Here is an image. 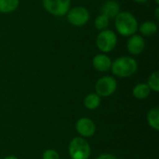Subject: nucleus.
I'll list each match as a JSON object with an SVG mask.
<instances>
[{
    "instance_id": "obj_24",
    "label": "nucleus",
    "mask_w": 159,
    "mask_h": 159,
    "mask_svg": "<svg viewBox=\"0 0 159 159\" xmlns=\"http://www.w3.org/2000/svg\"><path fill=\"white\" fill-rule=\"evenodd\" d=\"M155 2H156L157 5H159V0H155Z\"/></svg>"
},
{
    "instance_id": "obj_11",
    "label": "nucleus",
    "mask_w": 159,
    "mask_h": 159,
    "mask_svg": "<svg viewBox=\"0 0 159 159\" xmlns=\"http://www.w3.org/2000/svg\"><path fill=\"white\" fill-rule=\"evenodd\" d=\"M120 5L116 0H107L102 6V14L105 15L109 20L115 19L120 12Z\"/></svg>"
},
{
    "instance_id": "obj_19",
    "label": "nucleus",
    "mask_w": 159,
    "mask_h": 159,
    "mask_svg": "<svg viewBox=\"0 0 159 159\" xmlns=\"http://www.w3.org/2000/svg\"><path fill=\"white\" fill-rule=\"evenodd\" d=\"M42 159H60V155L54 149H48L43 153Z\"/></svg>"
},
{
    "instance_id": "obj_3",
    "label": "nucleus",
    "mask_w": 159,
    "mask_h": 159,
    "mask_svg": "<svg viewBox=\"0 0 159 159\" xmlns=\"http://www.w3.org/2000/svg\"><path fill=\"white\" fill-rule=\"evenodd\" d=\"M68 153L71 159H89L91 148L85 138L75 137L69 143Z\"/></svg>"
},
{
    "instance_id": "obj_17",
    "label": "nucleus",
    "mask_w": 159,
    "mask_h": 159,
    "mask_svg": "<svg viewBox=\"0 0 159 159\" xmlns=\"http://www.w3.org/2000/svg\"><path fill=\"white\" fill-rule=\"evenodd\" d=\"M110 23V20L103 14H100L99 16L96 17L94 20V26L98 31H103L108 28Z\"/></svg>"
},
{
    "instance_id": "obj_4",
    "label": "nucleus",
    "mask_w": 159,
    "mask_h": 159,
    "mask_svg": "<svg viewBox=\"0 0 159 159\" xmlns=\"http://www.w3.org/2000/svg\"><path fill=\"white\" fill-rule=\"evenodd\" d=\"M117 44V36L113 30L101 31L96 37V46L102 53L111 52Z\"/></svg>"
},
{
    "instance_id": "obj_12",
    "label": "nucleus",
    "mask_w": 159,
    "mask_h": 159,
    "mask_svg": "<svg viewBox=\"0 0 159 159\" xmlns=\"http://www.w3.org/2000/svg\"><path fill=\"white\" fill-rule=\"evenodd\" d=\"M150 93L151 89L146 83H139L132 89V94L137 100H145L146 98H148Z\"/></svg>"
},
{
    "instance_id": "obj_8",
    "label": "nucleus",
    "mask_w": 159,
    "mask_h": 159,
    "mask_svg": "<svg viewBox=\"0 0 159 159\" xmlns=\"http://www.w3.org/2000/svg\"><path fill=\"white\" fill-rule=\"evenodd\" d=\"M96 125L94 121L89 117L79 118L75 123V130L82 138H90L96 132Z\"/></svg>"
},
{
    "instance_id": "obj_9",
    "label": "nucleus",
    "mask_w": 159,
    "mask_h": 159,
    "mask_svg": "<svg viewBox=\"0 0 159 159\" xmlns=\"http://www.w3.org/2000/svg\"><path fill=\"white\" fill-rule=\"evenodd\" d=\"M145 48L144 38L140 34H133L129 36L127 42V49L132 55H140Z\"/></svg>"
},
{
    "instance_id": "obj_18",
    "label": "nucleus",
    "mask_w": 159,
    "mask_h": 159,
    "mask_svg": "<svg viewBox=\"0 0 159 159\" xmlns=\"http://www.w3.org/2000/svg\"><path fill=\"white\" fill-rule=\"evenodd\" d=\"M149 89L154 91V92H158L159 91V72L155 71L154 73L151 74V75L148 77L147 83Z\"/></svg>"
},
{
    "instance_id": "obj_10",
    "label": "nucleus",
    "mask_w": 159,
    "mask_h": 159,
    "mask_svg": "<svg viewBox=\"0 0 159 159\" xmlns=\"http://www.w3.org/2000/svg\"><path fill=\"white\" fill-rule=\"evenodd\" d=\"M92 65L95 70L98 72L105 73L111 70L112 66V61L109 56H107L105 53H100L93 57L92 59Z\"/></svg>"
},
{
    "instance_id": "obj_22",
    "label": "nucleus",
    "mask_w": 159,
    "mask_h": 159,
    "mask_svg": "<svg viewBox=\"0 0 159 159\" xmlns=\"http://www.w3.org/2000/svg\"><path fill=\"white\" fill-rule=\"evenodd\" d=\"M133 1H135V2H137V3H139V4H143V3L147 2L148 0H133Z\"/></svg>"
},
{
    "instance_id": "obj_21",
    "label": "nucleus",
    "mask_w": 159,
    "mask_h": 159,
    "mask_svg": "<svg viewBox=\"0 0 159 159\" xmlns=\"http://www.w3.org/2000/svg\"><path fill=\"white\" fill-rule=\"evenodd\" d=\"M155 15H156V18L158 20L159 19V7H156V10H155Z\"/></svg>"
},
{
    "instance_id": "obj_5",
    "label": "nucleus",
    "mask_w": 159,
    "mask_h": 159,
    "mask_svg": "<svg viewBox=\"0 0 159 159\" xmlns=\"http://www.w3.org/2000/svg\"><path fill=\"white\" fill-rule=\"evenodd\" d=\"M66 18L70 24L79 27L89 22L90 19V14L87 7L83 6H76L69 9L66 14Z\"/></svg>"
},
{
    "instance_id": "obj_23",
    "label": "nucleus",
    "mask_w": 159,
    "mask_h": 159,
    "mask_svg": "<svg viewBox=\"0 0 159 159\" xmlns=\"http://www.w3.org/2000/svg\"><path fill=\"white\" fill-rule=\"evenodd\" d=\"M4 159H18V157H16L14 156H8V157H6Z\"/></svg>"
},
{
    "instance_id": "obj_13",
    "label": "nucleus",
    "mask_w": 159,
    "mask_h": 159,
    "mask_svg": "<svg viewBox=\"0 0 159 159\" xmlns=\"http://www.w3.org/2000/svg\"><path fill=\"white\" fill-rule=\"evenodd\" d=\"M138 30L141 32V34L143 35V36H147V37H151L153 35H155L158 30V27L157 25L156 22L154 21H151V20H146L144 22H143Z\"/></svg>"
},
{
    "instance_id": "obj_6",
    "label": "nucleus",
    "mask_w": 159,
    "mask_h": 159,
    "mask_svg": "<svg viewBox=\"0 0 159 159\" xmlns=\"http://www.w3.org/2000/svg\"><path fill=\"white\" fill-rule=\"evenodd\" d=\"M117 89V82L111 75H104L99 78L95 84V93L102 97H109L113 95Z\"/></svg>"
},
{
    "instance_id": "obj_15",
    "label": "nucleus",
    "mask_w": 159,
    "mask_h": 159,
    "mask_svg": "<svg viewBox=\"0 0 159 159\" xmlns=\"http://www.w3.org/2000/svg\"><path fill=\"white\" fill-rule=\"evenodd\" d=\"M147 122L148 125L155 130H159V108L154 107L149 110L147 114Z\"/></svg>"
},
{
    "instance_id": "obj_1",
    "label": "nucleus",
    "mask_w": 159,
    "mask_h": 159,
    "mask_svg": "<svg viewBox=\"0 0 159 159\" xmlns=\"http://www.w3.org/2000/svg\"><path fill=\"white\" fill-rule=\"evenodd\" d=\"M115 26L117 33L123 36L135 34L139 28L136 17L129 11H120L115 18Z\"/></svg>"
},
{
    "instance_id": "obj_16",
    "label": "nucleus",
    "mask_w": 159,
    "mask_h": 159,
    "mask_svg": "<svg viewBox=\"0 0 159 159\" xmlns=\"http://www.w3.org/2000/svg\"><path fill=\"white\" fill-rule=\"evenodd\" d=\"M20 5V0H0V12L4 14L15 11Z\"/></svg>"
},
{
    "instance_id": "obj_14",
    "label": "nucleus",
    "mask_w": 159,
    "mask_h": 159,
    "mask_svg": "<svg viewBox=\"0 0 159 159\" xmlns=\"http://www.w3.org/2000/svg\"><path fill=\"white\" fill-rule=\"evenodd\" d=\"M101 97L96 93H89L84 98V106L88 110H96L101 105Z\"/></svg>"
},
{
    "instance_id": "obj_7",
    "label": "nucleus",
    "mask_w": 159,
    "mask_h": 159,
    "mask_svg": "<svg viewBox=\"0 0 159 159\" xmlns=\"http://www.w3.org/2000/svg\"><path fill=\"white\" fill-rule=\"evenodd\" d=\"M43 7L49 14L61 17L71 8V0H43Z\"/></svg>"
},
{
    "instance_id": "obj_2",
    "label": "nucleus",
    "mask_w": 159,
    "mask_h": 159,
    "mask_svg": "<svg viewBox=\"0 0 159 159\" xmlns=\"http://www.w3.org/2000/svg\"><path fill=\"white\" fill-rule=\"evenodd\" d=\"M138 70L137 61L129 56H122L112 61L111 71L115 76L128 78L135 75Z\"/></svg>"
},
{
    "instance_id": "obj_20",
    "label": "nucleus",
    "mask_w": 159,
    "mask_h": 159,
    "mask_svg": "<svg viewBox=\"0 0 159 159\" xmlns=\"http://www.w3.org/2000/svg\"><path fill=\"white\" fill-rule=\"evenodd\" d=\"M96 159H117V157L112 154H102Z\"/></svg>"
}]
</instances>
